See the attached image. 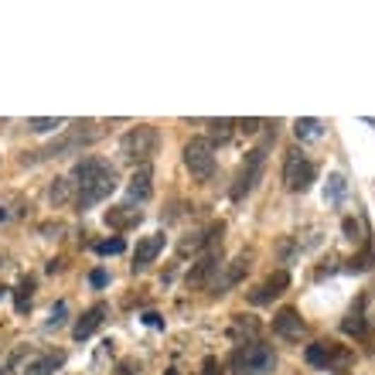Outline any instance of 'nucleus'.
I'll use <instances>...</instances> for the list:
<instances>
[{"mask_svg":"<svg viewBox=\"0 0 375 375\" xmlns=\"http://www.w3.org/2000/svg\"><path fill=\"white\" fill-rule=\"evenodd\" d=\"M72 184H76V208L89 212L93 205L106 201L117 191V171L102 157H82L72 171Z\"/></svg>","mask_w":375,"mask_h":375,"instance_id":"nucleus-1","label":"nucleus"},{"mask_svg":"<svg viewBox=\"0 0 375 375\" xmlns=\"http://www.w3.org/2000/svg\"><path fill=\"white\" fill-rule=\"evenodd\" d=\"M232 372L236 375H273L277 372V352L266 341H242L232 352Z\"/></svg>","mask_w":375,"mask_h":375,"instance_id":"nucleus-2","label":"nucleus"},{"mask_svg":"<svg viewBox=\"0 0 375 375\" xmlns=\"http://www.w3.org/2000/svg\"><path fill=\"white\" fill-rule=\"evenodd\" d=\"M102 137V130H99L96 123H79V126H69L59 140H52L44 150H38V157L35 160H48V157H65V154H82V147H89V143H96Z\"/></svg>","mask_w":375,"mask_h":375,"instance_id":"nucleus-3","label":"nucleus"},{"mask_svg":"<svg viewBox=\"0 0 375 375\" xmlns=\"http://www.w3.org/2000/svg\"><path fill=\"white\" fill-rule=\"evenodd\" d=\"M160 147V133L157 126H150V123H137V126H130L123 140H119V150H123V157L130 160V164H147V160L157 154Z\"/></svg>","mask_w":375,"mask_h":375,"instance_id":"nucleus-4","label":"nucleus"},{"mask_svg":"<svg viewBox=\"0 0 375 375\" xmlns=\"http://www.w3.org/2000/svg\"><path fill=\"white\" fill-rule=\"evenodd\" d=\"M273 140H277V133H273V137H266L259 147H253V150L246 154V160H242V167H239V174H236V184H232V191H229L232 201H242V198L259 184L263 171H266V150H270V143H273Z\"/></svg>","mask_w":375,"mask_h":375,"instance_id":"nucleus-5","label":"nucleus"},{"mask_svg":"<svg viewBox=\"0 0 375 375\" xmlns=\"http://www.w3.org/2000/svg\"><path fill=\"white\" fill-rule=\"evenodd\" d=\"M184 164H188L195 181H212V174H215V147L205 137L188 140L184 143Z\"/></svg>","mask_w":375,"mask_h":375,"instance_id":"nucleus-6","label":"nucleus"},{"mask_svg":"<svg viewBox=\"0 0 375 375\" xmlns=\"http://www.w3.org/2000/svg\"><path fill=\"white\" fill-rule=\"evenodd\" d=\"M314 178H317V167L304 157L300 147H294V150L287 154V160H283V181H287V191L304 195V191L314 184Z\"/></svg>","mask_w":375,"mask_h":375,"instance_id":"nucleus-7","label":"nucleus"},{"mask_svg":"<svg viewBox=\"0 0 375 375\" xmlns=\"http://www.w3.org/2000/svg\"><path fill=\"white\" fill-rule=\"evenodd\" d=\"M304 358H307V365H314V369H341V365L352 362V355H348L341 345H335V341H314V345H307Z\"/></svg>","mask_w":375,"mask_h":375,"instance_id":"nucleus-8","label":"nucleus"},{"mask_svg":"<svg viewBox=\"0 0 375 375\" xmlns=\"http://www.w3.org/2000/svg\"><path fill=\"white\" fill-rule=\"evenodd\" d=\"M287 287H290V273H287V270H277L273 277H266L256 290L249 294V304H256V307H263V304H273V300H277Z\"/></svg>","mask_w":375,"mask_h":375,"instance_id":"nucleus-9","label":"nucleus"},{"mask_svg":"<svg viewBox=\"0 0 375 375\" xmlns=\"http://www.w3.org/2000/svg\"><path fill=\"white\" fill-rule=\"evenodd\" d=\"M273 331H277L283 341H300L304 331H307V324L300 321V314H297L294 307H283V311H277V317H273Z\"/></svg>","mask_w":375,"mask_h":375,"instance_id":"nucleus-10","label":"nucleus"},{"mask_svg":"<svg viewBox=\"0 0 375 375\" xmlns=\"http://www.w3.org/2000/svg\"><path fill=\"white\" fill-rule=\"evenodd\" d=\"M160 249H164V232H154V236L140 239L137 249H133V273H143V270L160 256Z\"/></svg>","mask_w":375,"mask_h":375,"instance_id":"nucleus-11","label":"nucleus"},{"mask_svg":"<svg viewBox=\"0 0 375 375\" xmlns=\"http://www.w3.org/2000/svg\"><path fill=\"white\" fill-rule=\"evenodd\" d=\"M106 314H109V307L106 304H93L85 314L76 321V328H72V335H76V341H85V338H93L102 328V321H106Z\"/></svg>","mask_w":375,"mask_h":375,"instance_id":"nucleus-12","label":"nucleus"},{"mask_svg":"<svg viewBox=\"0 0 375 375\" xmlns=\"http://www.w3.org/2000/svg\"><path fill=\"white\" fill-rule=\"evenodd\" d=\"M218 266H222V253H218V249H215V253H205V256L188 270V287H205L208 280L215 277Z\"/></svg>","mask_w":375,"mask_h":375,"instance_id":"nucleus-13","label":"nucleus"},{"mask_svg":"<svg viewBox=\"0 0 375 375\" xmlns=\"http://www.w3.org/2000/svg\"><path fill=\"white\" fill-rule=\"evenodd\" d=\"M140 218H143L140 208H133V205H117V208H109V212H106V225H109V229H117V232H126V229L140 225Z\"/></svg>","mask_w":375,"mask_h":375,"instance_id":"nucleus-14","label":"nucleus"},{"mask_svg":"<svg viewBox=\"0 0 375 375\" xmlns=\"http://www.w3.org/2000/svg\"><path fill=\"white\" fill-rule=\"evenodd\" d=\"M150 181H154V171H150L147 164L137 167V174H133L130 184H126V195L133 198V201H147V198L154 195V184H150Z\"/></svg>","mask_w":375,"mask_h":375,"instance_id":"nucleus-15","label":"nucleus"},{"mask_svg":"<svg viewBox=\"0 0 375 375\" xmlns=\"http://www.w3.org/2000/svg\"><path fill=\"white\" fill-rule=\"evenodd\" d=\"M65 365V352H44V355L31 358L28 365H24V375H52L55 369Z\"/></svg>","mask_w":375,"mask_h":375,"instance_id":"nucleus-16","label":"nucleus"},{"mask_svg":"<svg viewBox=\"0 0 375 375\" xmlns=\"http://www.w3.org/2000/svg\"><path fill=\"white\" fill-rule=\"evenodd\" d=\"M246 273H249V256L242 253V256H236L229 266H225V273H222V280H218V294H225L229 287H236Z\"/></svg>","mask_w":375,"mask_h":375,"instance_id":"nucleus-17","label":"nucleus"},{"mask_svg":"<svg viewBox=\"0 0 375 375\" xmlns=\"http://www.w3.org/2000/svg\"><path fill=\"white\" fill-rule=\"evenodd\" d=\"M31 297H35V277H24L14 287V307H18V314H28L31 311Z\"/></svg>","mask_w":375,"mask_h":375,"instance_id":"nucleus-18","label":"nucleus"},{"mask_svg":"<svg viewBox=\"0 0 375 375\" xmlns=\"http://www.w3.org/2000/svg\"><path fill=\"white\" fill-rule=\"evenodd\" d=\"M232 126H236V119H208V143L215 147V143H229L232 137Z\"/></svg>","mask_w":375,"mask_h":375,"instance_id":"nucleus-19","label":"nucleus"},{"mask_svg":"<svg viewBox=\"0 0 375 375\" xmlns=\"http://www.w3.org/2000/svg\"><path fill=\"white\" fill-rule=\"evenodd\" d=\"M294 133L300 140H321L324 137V123L314 117H304V119H297L294 123Z\"/></svg>","mask_w":375,"mask_h":375,"instance_id":"nucleus-20","label":"nucleus"},{"mask_svg":"<svg viewBox=\"0 0 375 375\" xmlns=\"http://www.w3.org/2000/svg\"><path fill=\"white\" fill-rule=\"evenodd\" d=\"M341 331H345V335H355V338H365L369 335V321H365L362 311H352V314L341 321Z\"/></svg>","mask_w":375,"mask_h":375,"instance_id":"nucleus-21","label":"nucleus"},{"mask_svg":"<svg viewBox=\"0 0 375 375\" xmlns=\"http://www.w3.org/2000/svg\"><path fill=\"white\" fill-rule=\"evenodd\" d=\"M72 178H55V184H52V191H48V198H52V205H65L69 198H72Z\"/></svg>","mask_w":375,"mask_h":375,"instance_id":"nucleus-22","label":"nucleus"},{"mask_svg":"<svg viewBox=\"0 0 375 375\" xmlns=\"http://www.w3.org/2000/svg\"><path fill=\"white\" fill-rule=\"evenodd\" d=\"M126 249V242L123 239H102V242H96V253L99 256H117V253H123Z\"/></svg>","mask_w":375,"mask_h":375,"instance_id":"nucleus-23","label":"nucleus"},{"mask_svg":"<svg viewBox=\"0 0 375 375\" xmlns=\"http://www.w3.org/2000/svg\"><path fill=\"white\" fill-rule=\"evenodd\" d=\"M256 331H259V324H256V321H253V317H249V321H246V317H242V314H236V317H232V335H256Z\"/></svg>","mask_w":375,"mask_h":375,"instance_id":"nucleus-24","label":"nucleus"},{"mask_svg":"<svg viewBox=\"0 0 375 375\" xmlns=\"http://www.w3.org/2000/svg\"><path fill=\"white\" fill-rule=\"evenodd\" d=\"M65 314H69V304H65V300H59V304L52 307L48 321H44V328H61V324H65Z\"/></svg>","mask_w":375,"mask_h":375,"instance_id":"nucleus-25","label":"nucleus"},{"mask_svg":"<svg viewBox=\"0 0 375 375\" xmlns=\"http://www.w3.org/2000/svg\"><path fill=\"white\" fill-rule=\"evenodd\" d=\"M65 119H28V130H35V133H48V130H55L61 126Z\"/></svg>","mask_w":375,"mask_h":375,"instance_id":"nucleus-26","label":"nucleus"},{"mask_svg":"<svg viewBox=\"0 0 375 375\" xmlns=\"http://www.w3.org/2000/svg\"><path fill=\"white\" fill-rule=\"evenodd\" d=\"M341 195H345V178H341V174H331V188L324 191V198H331V201H338Z\"/></svg>","mask_w":375,"mask_h":375,"instance_id":"nucleus-27","label":"nucleus"},{"mask_svg":"<svg viewBox=\"0 0 375 375\" xmlns=\"http://www.w3.org/2000/svg\"><path fill=\"white\" fill-rule=\"evenodd\" d=\"M369 266H372V253H369V249H365L358 259H348V270H352V273H355V270L362 273V270H369Z\"/></svg>","mask_w":375,"mask_h":375,"instance_id":"nucleus-28","label":"nucleus"},{"mask_svg":"<svg viewBox=\"0 0 375 375\" xmlns=\"http://www.w3.org/2000/svg\"><path fill=\"white\" fill-rule=\"evenodd\" d=\"M236 126L242 130V133H259L263 119H256V117H249V119H236Z\"/></svg>","mask_w":375,"mask_h":375,"instance_id":"nucleus-29","label":"nucleus"},{"mask_svg":"<svg viewBox=\"0 0 375 375\" xmlns=\"http://www.w3.org/2000/svg\"><path fill=\"white\" fill-rule=\"evenodd\" d=\"M89 283H93V287H106V283H109V273H106V270H93V273H89Z\"/></svg>","mask_w":375,"mask_h":375,"instance_id":"nucleus-30","label":"nucleus"},{"mask_svg":"<svg viewBox=\"0 0 375 375\" xmlns=\"http://www.w3.org/2000/svg\"><path fill=\"white\" fill-rule=\"evenodd\" d=\"M18 358H20V352H14V355L7 358V362L0 365V375H11V372H14V362H18Z\"/></svg>","mask_w":375,"mask_h":375,"instance_id":"nucleus-31","label":"nucleus"},{"mask_svg":"<svg viewBox=\"0 0 375 375\" xmlns=\"http://www.w3.org/2000/svg\"><path fill=\"white\" fill-rule=\"evenodd\" d=\"M345 232H348V239H355V236H358V225H355V222H352V218L345 222Z\"/></svg>","mask_w":375,"mask_h":375,"instance_id":"nucleus-32","label":"nucleus"},{"mask_svg":"<svg viewBox=\"0 0 375 375\" xmlns=\"http://www.w3.org/2000/svg\"><path fill=\"white\" fill-rule=\"evenodd\" d=\"M7 218H11V212H7V208H0V222H7Z\"/></svg>","mask_w":375,"mask_h":375,"instance_id":"nucleus-33","label":"nucleus"},{"mask_svg":"<svg viewBox=\"0 0 375 375\" xmlns=\"http://www.w3.org/2000/svg\"><path fill=\"white\" fill-rule=\"evenodd\" d=\"M4 297H7V290H4V287H0V300H4Z\"/></svg>","mask_w":375,"mask_h":375,"instance_id":"nucleus-34","label":"nucleus"}]
</instances>
